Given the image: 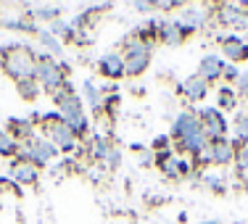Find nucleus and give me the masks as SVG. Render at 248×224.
Wrapping results in <instances>:
<instances>
[{"instance_id":"obj_18","label":"nucleus","mask_w":248,"mask_h":224,"mask_svg":"<svg viewBox=\"0 0 248 224\" xmlns=\"http://www.w3.org/2000/svg\"><path fill=\"white\" fill-rule=\"evenodd\" d=\"M182 24H185L187 32H196V29H201L206 24V14H203V11H198V8H187L185 16H182Z\"/></svg>"},{"instance_id":"obj_1","label":"nucleus","mask_w":248,"mask_h":224,"mask_svg":"<svg viewBox=\"0 0 248 224\" xmlns=\"http://www.w3.org/2000/svg\"><path fill=\"white\" fill-rule=\"evenodd\" d=\"M34 69H37V58L34 50L27 45H8L3 50V72L14 82L34 79Z\"/></svg>"},{"instance_id":"obj_3","label":"nucleus","mask_w":248,"mask_h":224,"mask_svg":"<svg viewBox=\"0 0 248 224\" xmlns=\"http://www.w3.org/2000/svg\"><path fill=\"white\" fill-rule=\"evenodd\" d=\"M34 79H37V85L43 87V90L56 92L66 85V69H63L61 63H56L53 58L43 56L37 61V69H34Z\"/></svg>"},{"instance_id":"obj_31","label":"nucleus","mask_w":248,"mask_h":224,"mask_svg":"<svg viewBox=\"0 0 248 224\" xmlns=\"http://www.w3.org/2000/svg\"><path fill=\"white\" fill-rule=\"evenodd\" d=\"M5 24L14 27V29H32V24H29V21H24V19H8Z\"/></svg>"},{"instance_id":"obj_24","label":"nucleus","mask_w":248,"mask_h":224,"mask_svg":"<svg viewBox=\"0 0 248 224\" xmlns=\"http://www.w3.org/2000/svg\"><path fill=\"white\" fill-rule=\"evenodd\" d=\"M32 16H37V19H43V21H58L61 8H56V5H40V8H34Z\"/></svg>"},{"instance_id":"obj_11","label":"nucleus","mask_w":248,"mask_h":224,"mask_svg":"<svg viewBox=\"0 0 248 224\" xmlns=\"http://www.w3.org/2000/svg\"><path fill=\"white\" fill-rule=\"evenodd\" d=\"M158 34H161V40L167 45H180L182 40H185V34H190V32L185 29L182 21H167V24H161Z\"/></svg>"},{"instance_id":"obj_5","label":"nucleus","mask_w":248,"mask_h":224,"mask_svg":"<svg viewBox=\"0 0 248 224\" xmlns=\"http://www.w3.org/2000/svg\"><path fill=\"white\" fill-rule=\"evenodd\" d=\"M201 127H203V134L214 143V140H224L227 134V119L222 116V111L217 108H203L201 111Z\"/></svg>"},{"instance_id":"obj_23","label":"nucleus","mask_w":248,"mask_h":224,"mask_svg":"<svg viewBox=\"0 0 248 224\" xmlns=\"http://www.w3.org/2000/svg\"><path fill=\"white\" fill-rule=\"evenodd\" d=\"M69 124V129H72V132L77 134V137H79V134H85L87 129H90V121H87V116L85 114H79V116H72V119H63Z\"/></svg>"},{"instance_id":"obj_16","label":"nucleus","mask_w":248,"mask_h":224,"mask_svg":"<svg viewBox=\"0 0 248 224\" xmlns=\"http://www.w3.org/2000/svg\"><path fill=\"white\" fill-rule=\"evenodd\" d=\"M180 148H182V150H187V153H190L193 158H196V156H201V153H203L206 148H209V137H206L203 132H198L196 137L185 140V143H182Z\"/></svg>"},{"instance_id":"obj_10","label":"nucleus","mask_w":248,"mask_h":224,"mask_svg":"<svg viewBox=\"0 0 248 224\" xmlns=\"http://www.w3.org/2000/svg\"><path fill=\"white\" fill-rule=\"evenodd\" d=\"M98 69L103 76H108V79H122L124 76V58L119 53H108V56H103L98 61Z\"/></svg>"},{"instance_id":"obj_12","label":"nucleus","mask_w":248,"mask_h":224,"mask_svg":"<svg viewBox=\"0 0 248 224\" xmlns=\"http://www.w3.org/2000/svg\"><path fill=\"white\" fill-rule=\"evenodd\" d=\"M182 95H185L187 100H203L206 95H209V85H206L198 74L187 76V79L182 82Z\"/></svg>"},{"instance_id":"obj_15","label":"nucleus","mask_w":248,"mask_h":224,"mask_svg":"<svg viewBox=\"0 0 248 224\" xmlns=\"http://www.w3.org/2000/svg\"><path fill=\"white\" fill-rule=\"evenodd\" d=\"M11 174H14V179L19 182V185H34V182H37V166H32V164L16 161Z\"/></svg>"},{"instance_id":"obj_21","label":"nucleus","mask_w":248,"mask_h":224,"mask_svg":"<svg viewBox=\"0 0 248 224\" xmlns=\"http://www.w3.org/2000/svg\"><path fill=\"white\" fill-rule=\"evenodd\" d=\"M235 134H238L240 148L248 145V114H238V116H235Z\"/></svg>"},{"instance_id":"obj_6","label":"nucleus","mask_w":248,"mask_h":224,"mask_svg":"<svg viewBox=\"0 0 248 224\" xmlns=\"http://www.w3.org/2000/svg\"><path fill=\"white\" fill-rule=\"evenodd\" d=\"M48 140L56 145L58 150H74L77 148V134L69 129V124L63 119L50 121L48 124Z\"/></svg>"},{"instance_id":"obj_26","label":"nucleus","mask_w":248,"mask_h":224,"mask_svg":"<svg viewBox=\"0 0 248 224\" xmlns=\"http://www.w3.org/2000/svg\"><path fill=\"white\" fill-rule=\"evenodd\" d=\"M180 161H182L180 156H172V158H167L164 164H158V166H161V172L167 174V177L177 179V177H182V174H180Z\"/></svg>"},{"instance_id":"obj_2","label":"nucleus","mask_w":248,"mask_h":224,"mask_svg":"<svg viewBox=\"0 0 248 224\" xmlns=\"http://www.w3.org/2000/svg\"><path fill=\"white\" fill-rule=\"evenodd\" d=\"M151 45L145 43V40H129L127 45H124V72L129 76H140L148 69L151 63Z\"/></svg>"},{"instance_id":"obj_36","label":"nucleus","mask_w":248,"mask_h":224,"mask_svg":"<svg viewBox=\"0 0 248 224\" xmlns=\"http://www.w3.org/2000/svg\"><path fill=\"white\" fill-rule=\"evenodd\" d=\"M246 8H248V3H246Z\"/></svg>"},{"instance_id":"obj_17","label":"nucleus","mask_w":248,"mask_h":224,"mask_svg":"<svg viewBox=\"0 0 248 224\" xmlns=\"http://www.w3.org/2000/svg\"><path fill=\"white\" fill-rule=\"evenodd\" d=\"M100 98H103V95H100V90L93 85V82H85V85H82V103H85V105H90L93 111H98L100 105H103V103H100Z\"/></svg>"},{"instance_id":"obj_19","label":"nucleus","mask_w":248,"mask_h":224,"mask_svg":"<svg viewBox=\"0 0 248 224\" xmlns=\"http://www.w3.org/2000/svg\"><path fill=\"white\" fill-rule=\"evenodd\" d=\"M16 90H19V95L24 100H34L40 95V85L37 79H24V82H16Z\"/></svg>"},{"instance_id":"obj_13","label":"nucleus","mask_w":248,"mask_h":224,"mask_svg":"<svg viewBox=\"0 0 248 224\" xmlns=\"http://www.w3.org/2000/svg\"><path fill=\"white\" fill-rule=\"evenodd\" d=\"M222 48H224V56H227L232 63L246 61V58H248V45H246L240 37H227V40L222 43Z\"/></svg>"},{"instance_id":"obj_27","label":"nucleus","mask_w":248,"mask_h":224,"mask_svg":"<svg viewBox=\"0 0 248 224\" xmlns=\"http://www.w3.org/2000/svg\"><path fill=\"white\" fill-rule=\"evenodd\" d=\"M93 153H95V158H98V161H106V158H111L108 140H103V137H95V145H93Z\"/></svg>"},{"instance_id":"obj_4","label":"nucleus","mask_w":248,"mask_h":224,"mask_svg":"<svg viewBox=\"0 0 248 224\" xmlns=\"http://www.w3.org/2000/svg\"><path fill=\"white\" fill-rule=\"evenodd\" d=\"M56 153H58V148L48 137H29L24 150H19V158H16V161L32 164V166H45L48 161L56 158Z\"/></svg>"},{"instance_id":"obj_8","label":"nucleus","mask_w":248,"mask_h":224,"mask_svg":"<svg viewBox=\"0 0 248 224\" xmlns=\"http://www.w3.org/2000/svg\"><path fill=\"white\" fill-rule=\"evenodd\" d=\"M224 66H227V63H224L219 56H203L198 63V76L206 85H211V82H217L219 76H224Z\"/></svg>"},{"instance_id":"obj_34","label":"nucleus","mask_w":248,"mask_h":224,"mask_svg":"<svg viewBox=\"0 0 248 224\" xmlns=\"http://www.w3.org/2000/svg\"><path fill=\"white\" fill-rule=\"evenodd\" d=\"M135 8H138V11H148L151 3H135Z\"/></svg>"},{"instance_id":"obj_30","label":"nucleus","mask_w":248,"mask_h":224,"mask_svg":"<svg viewBox=\"0 0 248 224\" xmlns=\"http://www.w3.org/2000/svg\"><path fill=\"white\" fill-rule=\"evenodd\" d=\"M224 79H227V82H238L240 79V72H238L235 63H227V66H224Z\"/></svg>"},{"instance_id":"obj_28","label":"nucleus","mask_w":248,"mask_h":224,"mask_svg":"<svg viewBox=\"0 0 248 224\" xmlns=\"http://www.w3.org/2000/svg\"><path fill=\"white\" fill-rule=\"evenodd\" d=\"M235 166H238V172L248 177V145H243L238 153H235Z\"/></svg>"},{"instance_id":"obj_37","label":"nucleus","mask_w":248,"mask_h":224,"mask_svg":"<svg viewBox=\"0 0 248 224\" xmlns=\"http://www.w3.org/2000/svg\"><path fill=\"white\" fill-rule=\"evenodd\" d=\"M0 182H3V179H0Z\"/></svg>"},{"instance_id":"obj_35","label":"nucleus","mask_w":248,"mask_h":224,"mask_svg":"<svg viewBox=\"0 0 248 224\" xmlns=\"http://www.w3.org/2000/svg\"><path fill=\"white\" fill-rule=\"evenodd\" d=\"M203 224H219V222H203Z\"/></svg>"},{"instance_id":"obj_29","label":"nucleus","mask_w":248,"mask_h":224,"mask_svg":"<svg viewBox=\"0 0 248 224\" xmlns=\"http://www.w3.org/2000/svg\"><path fill=\"white\" fill-rule=\"evenodd\" d=\"M222 177H214V174H206V185L211 187V190H217V193H222L224 190V185H222Z\"/></svg>"},{"instance_id":"obj_20","label":"nucleus","mask_w":248,"mask_h":224,"mask_svg":"<svg viewBox=\"0 0 248 224\" xmlns=\"http://www.w3.org/2000/svg\"><path fill=\"white\" fill-rule=\"evenodd\" d=\"M16 153H19V143L8 132L0 129V156H16Z\"/></svg>"},{"instance_id":"obj_7","label":"nucleus","mask_w":248,"mask_h":224,"mask_svg":"<svg viewBox=\"0 0 248 224\" xmlns=\"http://www.w3.org/2000/svg\"><path fill=\"white\" fill-rule=\"evenodd\" d=\"M198 132H203V127H201V119L196 114H180L174 119V127H172V134L177 137V143H185V140H190V137H196Z\"/></svg>"},{"instance_id":"obj_9","label":"nucleus","mask_w":248,"mask_h":224,"mask_svg":"<svg viewBox=\"0 0 248 224\" xmlns=\"http://www.w3.org/2000/svg\"><path fill=\"white\" fill-rule=\"evenodd\" d=\"M209 150H211V164H219V166H227V164L235 161V145L230 143L227 137L224 140H214V143H209Z\"/></svg>"},{"instance_id":"obj_14","label":"nucleus","mask_w":248,"mask_h":224,"mask_svg":"<svg viewBox=\"0 0 248 224\" xmlns=\"http://www.w3.org/2000/svg\"><path fill=\"white\" fill-rule=\"evenodd\" d=\"M219 19L224 24H232V27H248V14L240 11V5H222Z\"/></svg>"},{"instance_id":"obj_32","label":"nucleus","mask_w":248,"mask_h":224,"mask_svg":"<svg viewBox=\"0 0 248 224\" xmlns=\"http://www.w3.org/2000/svg\"><path fill=\"white\" fill-rule=\"evenodd\" d=\"M153 148H158V150H161V148H167V150H169V137H167V134H161V137H156V143H153Z\"/></svg>"},{"instance_id":"obj_22","label":"nucleus","mask_w":248,"mask_h":224,"mask_svg":"<svg viewBox=\"0 0 248 224\" xmlns=\"http://www.w3.org/2000/svg\"><path fill=\"white\" fill-rule=\"evenodd\" d=\"M37 40H40V45H43L45 50H50V53H53V56H58V53H61V40L53 37L50 32H40V34H37Z\"/></svg>"},{"instance_id":"obj_33","label":"nucleus","mask_w":248,"mask_h":224,"mask_svg":"<svg viewBox=\"0 0 248 224\" xmlns=\"http://www.w3.org/2000/svg\"><path fill=\"white\" fill-rule=\"evenodd\" d=\"M238 85H240V92H243V95L248 98V72H246V74H240Z\"/></svg>"},{"instance_id":"obj_25","label":"nucleus","mask_w":248,"mask_h":224,"mask_svg":"<svg viewBox=\"0 0 248 224\" xmlns=\"http://www.w3.org/2000/svg\"><path fill=\"white\" fill-rule=\"evenodd\" d=\"M238 105V92L232 87H222L219 90V108H235Z\"/></svg>"}]
</instances>
